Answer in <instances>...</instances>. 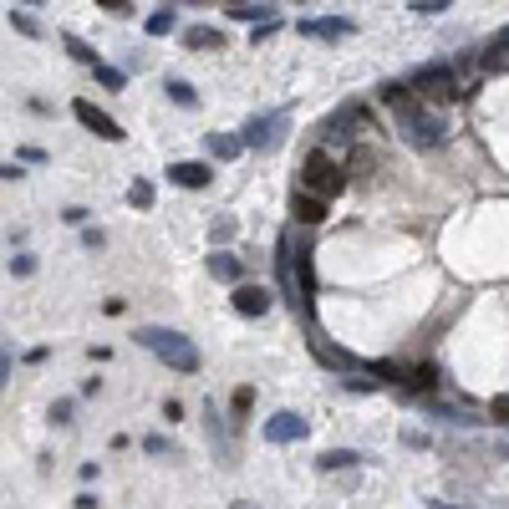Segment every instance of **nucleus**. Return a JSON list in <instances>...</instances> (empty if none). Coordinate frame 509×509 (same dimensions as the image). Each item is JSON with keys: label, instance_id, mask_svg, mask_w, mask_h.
<instances>
[{"label": "nucleus", "instance_id": "nucleus-26", "mask_svg": "<svg viewBox=\"0 0 509 509\" xmlns=\"http://www.w3.org/2000/svg\"><path fill=\"white\" fill-rule=\"evenodd\" d=\"M11 275L31 280V275H36V254H11Z\"/></svg>", "mask_w": 509, "mask_h": 509}, {"label": "nucleus", "instance_id": "nucleus-13", "mask_svg": "<svg viewBox=\"0 0 509 509\" xmlns=\"http://www.w3.org/2000/svg\"><path fill=\"white\" fill-rule=\"evenodd\" d=\"M168 178H174L178 189H209V184H215V168L199 164V158H184V164H168Z\"/></svg>", "mask_w": 509, "mask_h": 509}, {"label": "nucleus", "instance_id": "nucleus-10", "mask_svg": "<svg viewBox=\"0 0 509 509\" xmlns=\"http://www.w3.org/2000/svg\"><path fill=\"white\" fill-rule=\"evenodd\" d=\"M265 444H301L305 433H311V423L301 418V413H291V407H285V413H275V418H265Z\"/></svg>", "mask_w": 509, "mask_h": 509}, {"label": "nucleus", "instance_id": "nucleus-2", "mask_svg": "<svg viewBox=\"0 0 509 509\" xmlns=\"http://www.w3.org/2000/svg\"><path fill=\"white\" fill-rule=\"evenodd\" d=\"M393 113H397V127H403V143H407V148L433 153V148H444V143H448V123L433 113L423 97H407L403 107H393Z\"/></svg>", "mask_w": 509, "mask_h": 509}, {"label": "nucleus", "instance_id": "nucleus-45", "mask_svg": "<svg viewBox=\"0 0 509 509\" xmlns=\"http://www.w3.org/2000/svg\"><path fill=\"white\" fill-rule=\"evenodd\" d=\"M235 5H245V0H235Z\"/></svg>", "mask_w": 509, "mask_h": 509}, {"label": "nucleus", "instance_id": "nucleus-3", "mask_svg": "<svg viewBox=\"0 0 509 509\" xmlns=\"http://www.w3.org/2000/svg\"><path fill=\"white\" fill-rule=\"evenodd\" d=\"M295 189H311V194H321V199H336V194L346 189V158H336L331 148H311L301 158Z\"/></svg>", "mask_w": 509, "mask_h": 509}, {"label": "nucleus", "instance_id": "nucleus-29", "mask_svg": "<svg viewBox=\"0 0 509 509\" xmlns=\"http://www.w3.org/2000/svg\"><path fill=\"white\" fill-rule=\"evenodd\" d=\"M143 448H148V454H158V458H164V454H174V444H168L164 433H148V438H143Z\"/></svg>", "mask_w": 509, "mask_h": 509}, {"label": "nucleus", "instance_id": "nucleus-36", "mask_svg": "<svg viewBox=\"0 0 509 509\" xmlns=\"http://www.w3.org/2000/svg\"><path fill=\"white\" fill-rule=\"evenodd\" d=\"M164 418H168V423L184 418V403H178V397H168V403H164Z\"/></svg>", "mask_w": 509, "mask_h": 509}, {"label": "nucleus", "instance_id": "nucleus-28", "mask_svg": "<svg viewBox=\"0 0 509 509\" xmlns=\"http://www.w3.org/2000/svg\"><path fill=\"white\" fill-rule=\"evenodd\" d=\"M62 219H66V225H72V229H87V209H82V204H66V209H62Z\"/></svg>", "mask_w": 509, "mask_h": 509}, {"label": "nucleus", "instance_id": "nucleus-1", "mask_svg": "<svg viewBox=\"0 0 509 509\" xmlns=\"http://www.w3.org/2000/svg\"><path fill=\"white\" fill-rule=\"evenodd\" d=\"M133 342L148 346V352L158 356L164 367H174L178 377H194V372H199V362H204L199 346H194L184 331H168V326H143V331H133Z\"/></svg>", "mask_w": 509, "mask_h": 509}, {"label": "nucleus", "instance_id": "nucleus-15", "mask_svg": "<svg viewBox=\"0 0 509 509\" xmlns=\"http://www.w3.org/2000/svg\"><path fill=\"white\" fill-rule=\"evenodd\" d=\"M204 153H209L215 164H235V158L245 153V138H229V133H209V138H204Z\"/></svg>", "mask_w": 509, "mask_h": 509}, {"label": "nucleus", "instance_id": "nucleus-5", "mask_svg": "<svg viewBox=\"0 0 509 509\" xmlns=\"http://www.w3.org/2000/svg\"><path fill=\"white\" fill-rule=\"evenodd\" d=\"M362 117H367V107H362V102H342L331 117H321V148H346V143L356 138Z\"/></svg>", "mask_w": 509, "mask_h": 509}, {"label": "nucleus", "instance_id": "nucleus-41", "mask_svg": "<svg viewBox=\"0 0 509 509\" xmlns=\"http://www.w3.org/2000/svg\"><path fill=\"white\" fill-rule=\"evenodd\" d=\"M102 393V377H82V397H97Z\"/></svg>", "mask_w": 509, "mask_h": 509}, {"label": "nucleus", "instance_id": "nucleus-30", "mask_svg": "<svg viewBox=\"0 0 509 509\" xmlns=\"http://www.w3.org/2000/svg\"><path fill=\"white\" fill-rule=\"evenodd\" d=\"M209 240H215V245H229V240H235V219H219V225L209 229Z\"/></svg>", "mask_w": 509, "mask_h": 509}, {"label": "nucleus", "instance_id": "nucleus-40", "mask_svg": "<svg viewBox=\"0 0 509 509\" xmlns=\"http://www.w3.org/2000/svg\"><path fill=\"white\" fill-rule=\"evenodd\" d=\"M0 178H5V184H15V178H25V168L21 164H5V168H0Z\"/></svg>", "mask_w": 509, "mask_h": 509}, {"label": "nucleus", "instance_id": "nucleus-31", "mask_svg": "<svg viewBox=\"0 0 509 509\" xmlns=\"http://www.w3.org/2000/svg\"><path fill=\"white\" fill-rule=\"evenodd\" d=\"M11 25L21 31V36H41V25L31 21V15H21V11H11Z\"/></svg>", "mask_w": 509, "mask_h": 509}, {"label": "nucleus", "instance_id": "nucleus-9", "mask_svg": "<svg viewBox=\"0 0 509 509\" xmlns=\"http://www.w3.org/2000/svg\"><path fill=\"white\" fill-rule=\"evenodd\" d=\"M305 342H311V356H316L321 367H331V372H356V367H362V362H356L352 352L331 346L326 336H321V326H305Z\"/></svg>", "mask_w": 509, "mask_h": 509}, {"label": "nucleus", "instance_id": "nucleus-22", "mask_svg": "<svg viewBox=\"0 0 509 509\" xmlns=\"http://www.w3.org/2000/svg\"><path fill=\"white\" fill-rule=\"evenodd\" d=\"M250 407H254V387L245 382V387H235V397H229V413H235V418H250Z\"/></svg>", "mask_w": 509, "mask_h": 509}, {"label": "nucleus", "instance_id": "nucleus-37", "mask_svg": "<svg viewBox=\"0 0 509 509\" xmlns=\"http://www.w3.org/2000/svg\"><path fill=\"white\" fill-rule=\"evenodd\" d=\"M489 413H494L499 423H509V397H494V403H489Z\"/></svg>", "mask_w": 509, "mask_h": 509}, {"label": "nucleus", "instance_id": "nucleus-18", "mask_svg": "<svg viewBox=\"0 0 509 509\" xmlns=\"http://www.w3.org/2000/svg\"><path fill=\"white\" fill-rule=\"evenodd\" d=\"M362 464V454H352V448H331V454L316 458V469L321 474H336V469H356Z\"/></svg>", "mask_w": 509, "mask_h": 509}, {"label": "nucleus", "instance_id": "nucleus-27", "mask_svg": "<svg viewBox=\"0 0 509 509\" xmlns=\"http://www.w3.org/2000/svg\"><path fill=\"white\" fill-rule=\"evenodd\" d=\"M72 397H56V403H51V423H56V428H66V423H72Z\"/></svg>", "mask_w": 509, "mask_h": 509}, {"label": "nucleus", "instance_id": "nucleus-32", "mask_svg": "<svg viewBox=\"0 0 509 509\" xmlns=\"http://www.w3.org/2000/svg\"><path fill=\"white\" fill-rule=\"evenodd\" d=\"M413 11H418V15H438V11H448V0H413Z\"/></svg>", "mask_w": 509, "mask_h": 509}, {"label": "nucleus", "instance_id": "nucleus-25", "mask_svg": "<svg viewBox=\"0 0 509 509\" xmlns=\"http://www.w3.org/2000/svg\"><path fill=\"white\" fill-rule=\"evenodd\" d=\"M92 76H97V82H102V87H123V82H127V76L123 72H117V66H107V62H97V66H92Z\"/></svg>", "mask_w": 509, "mask_h": 509}, {"label": "nucleus", "instance_id": "nucleus-38", "mask_svg": "<svg viewBox=\"0 0 509 509\" xmlns=\"http://www.w3.org/2000/svg\"><path fill=\"white\" fill-rule=\"evenodd\" d=\"M97 5H102V11H113V15H133V11H127V0H97Z\"/></svg>", "mask_w": 509, "mask_h": 509}, {"label": "nucleus", "instance_id": "nucleus-17", "mask_svg": "<svg viewBox=\"0 0 509 509\" xmlns=\"http://www.w3.org/2000/svg\"><path fill=\"white\" fill-rule=\"evenodd\" d=\"M184 46H194V51H209V46H225V31H215V25H189L184 31Z\"/></svg>", "mask_w": 509, "mask_h": 509}, {"label": "nucleus", "instance_id": "nucleus-33", "mask_svg": "<svg viewBox=\"0 0 509 509\" xmlns=\"http://www.w3.org/2000/svg\"><path fill=\"white\" fill-rule=\"evenodd\" d=\"M82 245H87V250H107V235H102V229H82Z\"/></svg>", "mask_w": 509, "mask_h": 509}, {"label": "nucleus", "instance_id": "nucleus-39", "mask_svg": "<svg viewBox=\"0 0 509 509\" xmlns=\"http://www.w3.org/2000/svg\"><path fill=\"white\" fill-rule=\"evenodd\" d=\"M72 504H76V509H97V494H92V489H82V494H76Z\"/></svg>", "mask_w": 509, "mask_h": 509}, {"label": "nucleus", "instance_id": "nucleus-19", "mask_svg": "<svg viewBox=\"0 0 509 509\" xmlns=\"http://www.w3.org/2000/svg\"><path fill=\"white\" fill-rule=\"evenodd\" d=\"M174 25H178V11H153L148 21H143V31H148V36H174Z\"/></svg>", "mask_w": 509, "mask_h": 509}, {"label": "nucleus", "instance_id": "nucleus-8", "mask_svg": "<svg viewBox=\"0 0 509 509\" xmlns=\"http://www.w3.org/2000/svg\"><path fill=\"white\" fill-rule=\"evenodd\" d=\"M280 133H285V107H275V113H254L250 123L240 127V138H245V148H275L280 143Z\"/></svg>", "mask_w": 509, "mask_h": 509}, {"label": "nucleus", "instance_id": "nucleus-14", "mask_svg": "<svg viewBox=\"0 0 509 509\" xmlns=\"http://www.w3.org/2000/svg\"><path fill=\"white\" fill-rule=\"evenodd\" d=\"M209 275L215 280H229V285H245V260L229 250H215L209 254Z\"/></svg>", "mask_w": 509, "mask_h": 509}, {"label": "nucleus", "instance_id": "nucleus-11", "mask_svg": "<svg viewBox=\"0 0 509 509\" xmlns=\"http://www.w3.org/2000/svg\"><path fill=\"white\" fill-rule=\"evenodd\" d=\"M291 215H295V225L316 229V225H326L331 199H321V194H311V189H291Z\"/></svg>", "mask_w": 509, "mask_h": 509}, {"label": "nucleus", "instance_id": "nucleus-21", "mask_svg": "<svg viewBox=\"0 0 509 509\" xmlns=\"http://www.w3.org/2000/svg\"><path fill=\"white\" fill-rule=\"evenodd\" d=\"M168 97H174L178 107H199V92H194L184 76H168Z\"/></svg>", "mask_w": 509, "mask_h": 509}, {"label": "nucleus", "instance_id": "nucleus-7", "mask_svg": "<svg viewBox=\"0 0 509 509\" xmlns=\"http://www.w3.org/2000/svg\"><path fill=\"white\" fill-rule=\"evenodd\" d=\"M393 387H403L407 397H433L438 387H444V377H438L433 362H397V382H393Z\"/></svg>", "mask_w": 509, "mask_h": 509}, {"label": "nucleus", "instance_id": "nucleus-12", "mask_svg": "<svg viewBox=\"0 0 509 509\" xmlns=\"http://www.w3.org/2000/svg\"><path fill=\"white\" fill-rule=\"evenodd\" d=\"M229 305H235V316L260 321L270 311V291H265V285H254V280H245V285H235V291H229Z\"/></svg>", "mask_w": 509, "mask_h": 509}, {"label": "nucleus", "instance_id": "nucleus-24", "mask_svg": "<svg viewBox=\"0 0 509 509\" xmlns=\"http://www.w3.org/2000/svg\"><path fill=\"white\" fill-rule=\"evenodd\" d=\"M229 15H235V21H250V25H254V21H275V15H270L265 5H254V0H245V5H235V11H229Z\"/></svg>", "mask_w": 509, "mask_h": 509}, {"label": "nucleus", "instance_id": "nucleus-35", "mask_svg": "<svg viewBox=\"0 0 509 509\" xmlns=\"http://www.w3.org/2000/svg\"><path fill=\"white\" fill-rule=\"evenodd\" d=\"M403 444H407V448H428V433H418V428H407V433H403Z\"/></svg>", "mask_w": 509, "mask_h": 509}, {"label": "nucleus", "instance_id": "nucleus-20", "mask_svg": "<svg viewBox=\"0 0 509 509\" xmlns=\"http://www.w3.org/2000/svg\"><path fill=\"white\" fill-rule=\"evenodd\" d=\"M62 46L72 51V62H82V66H97V51H92L82 36H72V31H66V36H62Z\"/></svg>", "mask_w": 509, "mask_h": 509}, {"label": "nucleus", "instance_id": "nucleus-23", "mask_svg": "<svg viewBox=\"0 0 509 509\" xmlns=\"http://www.w3.org/2000/svg\"><path fill=\"white\" fill-rule=\"evenodd\" d=\"M127 204H133V209H153V184H148V178H133V189H127Z\"/></svg>", "mask_w": 509, "mask_h": 509}, {"label": "nucleus", "instance_id": "nucleus-44", "mask_svg": "<svg viewBox=\"0 0 509 509\" xmlns=\"http://www.w3.org/2000/svg\"><path fill=\"white\" fill-rule=\"evenodd\" d=\"M235 509H250V504H235Z\"/></svg>", "mask_w": 509, "mask_h": 509}, {"label": "nucleus", "instance_id": "nucleus-4", "mask_svg": "<svg viewBox=\"0 0 509 509\" xmlns=\"http://www.w3.org/2000/svg\"><path fill=\"white\" fill-rule=\"evenodd\" d=\"M413 82V92H418L423 102H458V62H433V66H418V72L407 76Z\"/></svg>", "mask_w": 509, "mask_h": 509}, {"label": "nucleus", "instance_id": "nucleus-43", "mask_svg": "<svg viewBox=\"0 0 509 509\" xmlns=\"http://www.w3.org/2000/svg\"><path fill=\"white\" fill-rule=\"evenodd\" d=\"M499 458H509V444H499Z\"/></svg>", "mask_w": 509, "mask_h": 509}, {"label": "nucleus", "instance_id": "nucleus-34", "mask_svg": "<svg viewBox=\"0 0 509 509\" xmlns=\"http://www.w3.org/2000/svg\"><path fill=\"white\" fill-rule=\"evenodd\" d=\"M102 311H107V316H123L127 301H123V295H107V301H102Z\"/></svg>", "mask_w": 509, "mask_h": 509}, {"label": "nucleus", "instance_id": "nucleus-16", "mask_svg": "<svg viewBox=\"0 0 509 509\" xmlns=\"http://www.w3.org/2000/svg\"><path fill=\"white\" fill-rule=\"evenodd\" d=\"M295 31H301V36H316V41H342V36H352V21H336V15H331V21H301Z\"/></svg>", "mask_w": 509, "mask_h": 509}, {"label": "nucleus", "instance_id": "nucleus-42", "mask_svg": "<svg viewBox=\"0 0 509 509\" xmlns=\"http://www.w3.org/2000/svg\"><path fill=\"white\" fill-rule=\"evenodd\" d=\"M428 509H469V504H448V499H433Z\"/></svg>", "mask_w": 509, "mask_h": 509}, {"label": "nucleus", "instance_id": "nucleus-6", "mask_svg": "<svg viewBox=\"0 0 509 509\" xmlns=\"http://www.w3.org/2000/svg\"><path fill=\"white\" fill-rule=\"evenodd\" d=\"M72 117L87 127L92 138H102V143H123V138H127L123 127H117V117H107L92 97H76V102H72Z\"/></svg>", "mask_w": 509, "mask_h": 509}]
</instances>
